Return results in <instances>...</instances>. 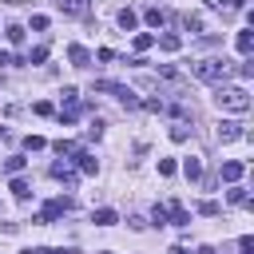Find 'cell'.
I'll use <instances>...</instances> for the list:
<instances>
[{
    "instance_id": "8992f818",
    "label": "cell",
    "mask_w": 254,
    "mask_h": 254,
    "mask_svg": "<svg viewBox=\"0 0 254 254\" xmlns=\"http://www.w3.org/2000/svg\"><path fill=\"white\" fill-rule=\"evenodd\" d=\"M56 183H64V187H75V171L67 167V163H52V171H48Z\"/></svg>"
},
{
    "instance_id": "cb8c5ba5",
    "label": "cell",
    "mask_w": 254,
    "mask_h": 254,
    "mask_svg": "<svg viewBox=\"0 0 254 254\" xmlns=\"http://www.w3.org/2000/svg\"><path fill=\"white\" fill-rule=\"evenodd\" d=\"M151 44H155V36H151V32H139V36H135V52H147Z\"/></svg>"
},
{
    "instance_id": "8fae6325",
    "label": "cell",
    "mask_w": 254,
    "mask_h": 254,
    "mask_svg": "<svg viewBox=\"0 0 254 254\" xmlns=\"http://www.w3.org/2000/svg\"><path fill=\"white\" fill-rule=\"evenodd\" d=\"M242 171H246V167H242V163H234V159H230V163H222V179H226V183H238V179H242Z\"/></svg>"
},
{
    "instance_id": "4dcf8cb0",
    "label": "cell",
    "mask_w": 254,
    "mask_h": 254,
    "mask_svg": "<svg viewBox=\"0 0 254 254\" xmlns=\"http://www.w3.org/2000/svg\"><path fill=\"white\" fill-rule=\"evenodd\" d=\"M151 222H159V226H163V222H171V218H167V206H159V202H155V210H151Z\"/></svg>"
},
{
    "instance_id": "f1b7e54d",
    "label": "cell",
    "mask_w": 254,
    "mask_h": 254,
    "mask_svg": "<svg viewBox=\"0 0 254 254\" xmlns=\"http://www.w3.org/2000/svg\"><path fill=\"white\" fill-rule=\"evenodd\" d=\"M214 8H218V12H238L242 0H214Z\"/></svg>"
},
{
    "instance_id": "1f68e13d",
    "label": "cell",
    "mask_w": 254,
    "mask_h": 254,
    "mask_svg": "<svg viewBox=\"0 0 254 254\" xmlns=\"http://www.w3.org/2000/svg\"><path fill=\"white\" fill-rule=\"evenodd\" d=\"M198 214H218V202H214V198H206V202H198Z\"/></svg>"
},
{
    "instance_id": "9c48e42d",
    "label": "cell",
    "mask_w": 254,
    "mask_h": 254,
    "mask_svg": "<svg viewBox=\"0 0 254 254\" xmlns=\"http://www.w3.org/2000/svg\"><path fill=\"white\" fill-rule=\"evenodd\" d=\"M167 218H171L175 226H187V222H190V214H187L183 202H171V206H167Z\"/></svg>"
},
{
    "instance_id": "d6a6232c",
    "label": "cell",
    "mask_w": 254,
    "mask_h": 254,
    "mask_svg": "<svg viewBox=\"0 0 254 254\" xmlns=\"http://www.w3.org/2000/svg\"><path fill=\"white\" fill-rule=\"evenodd\" d=\"M32 111H36V115H52V103H48V99H40V103H36Z\"/></svg>"
},
{
    "instance_id": "2e32d148",
    "label": "cell",
    "mask_w": 254,
    "mask_h": 254,
    "mask_svg": "<svg viewBox=\"0 0 254 254\" xmlns=\"http://www.w3.org/2000/svg\"><path fill=\"white\" fill-rule=\"evenodd\" d=\"M183 28L187 32H202V16L198 12H183Z\"/></svg>"
},
{
    "instance_id": "e575fe53",
    "label": "cell",
    "mask_w": 254,
    "mask_h": 254,
    "mask_svg": "<svg viewBox=\"0 0 254 254\" xmlns=\"http://www.w3.org/2000/svg\"><path fill=\"white\" fill-rule=\"evenodd\" d=\"M24 254H52V250H44V246H40V250H24Z\"/></svg>"
},
{
    "instance_id": "6da1fadb",
    "label": "cell",
    "mask_w": 254,
    "mask_h": 254,
    "mask_svg": "<svg viewBox=\"0 0 254 254\" xmlns=\"http://www.w3.org/2000/svg\"><path fill=\"white\" fill-rule=\"evenodd\" d=\"M214 103H218L222 111H230V115H246V111H250V91H246V87H226V83H218V87H214Z\"/></svg>"
},
{
    "instance_id": "5bb4252c",
    "label": "cell",
    "mask_w": 254,
    "mask_h": 254,
    "mask_svg": "<svg viewBox=\"0 0 254 254\" xmlns=\"http://www.w3.org/2000/svg\"><path fill=\"white\" fill-rule=\"evenodd\" d=\"M143 16H147V24H151V28H163V24H167V12H163V8H147Z\"/></svg>"
},
{
    "instance_id": "5b68a950",
    "label": "cell",
    "mask_w": 254,
    "mask_h": 254,
    "mask_svg": "<svg viewBox=\"0 0 254 254\" xmlns=\"http://www.w3.org/2000/svg\"><path fill=\"white\" fill-rule=\"evenodd\" d=\"M234 139H246V127L234 123V119H222L218 123V143H234Z\"/></svg>"
},
{
    "instance_id": "277c9868",
    "label": "cell",
    "mask_w": 254,
    "mask_h": 254,
    "mask_svg": "<svg viewBox=\"0 0 254 254\" xmlns=\"http://www.w3.org/2000/svg\"><path fill=\"white\" fill-rule=\"evenodd\" d=\"M67 210H71V198H52V202L40 210V218H36V222H56V218H60V214H67Z\"/></svg>"
},
{
    "instance_id": "d6986e66",
    "label": "cell",
    "mask_w": 254,
    "mask_h": 254,
    "mask_svg": "<svg viewBox=\"0 0 254 254\" xmlns=\"http://www.w3.org/2000/svg\"><path fill=\"white\" fill-rule=\"evenodd\" d=\"M4 32H8V44H12V48H20V44H24V28H20V24H8Z\"/></svg>"
},
{
    "instance_id": "7c38bea8",
    "label": "cell",
    "mask_w": 254,
    "mask_h": 254,
    "mask_svg": "<svg viewBox=\"0 0 254 254\" xmlns=\"http://www.w3.org/2000/svg\"><path fill=\"white\" fill-rule=\"evenodd\" d=\"M234 48H238L242 56H250V52H254V36H250V32H238V36H234Z\"/></svg>"
},
{
    "instance_id": "603a6c76",
    "label": "cell",
    "mask_w": 254,
    "mask_h": 254,
    "mask_svg": "<svg viewBox=\"0 0 254 254\" xmlns=\"http://www.w3.org/2000/svg\"><path fill=\"white\" fill-rule=\"evenodd\" d=\"M52 147H56V155H60V159H64V155H75V143H71V139H56Z\"/></svg>"
},
{
    "instance_id": "f546056e",
    "label": "cell",
    "mask_w": 254,
    "mask_h": 254,
    "mask_svg": "<svg viewBox=\"0 0 254 254\" xmlns=\"http://www.w3.org/2000/svg\"><path fill=\"white\" fill-rule=\"evenodd\" d=\"M24 147H28V151H44V147H48V143H44V139H40V135H28V139H24Z\"/></svg>"
},
{
    "instance_id": "7402d4cb",
    "label": "cell",
    "mask_w": 254,
    "mask_h": 254,
    "mask_svg": "<svg viewBox=\"0 0 254 254\" xmlns=\"http://www.w3.org/2000/svg\"><path fill=\"white\" fill-rule=\"evenodd\" d=\"M171 139H175V143H187V139H190V127H187V123H175V127H171Z\"/></svg>"
},
{
    "instance_id": "ffe728a7",
    "label": "cell",
    "mask_w": 254,
    "mask_h": 254,
    "mask_svg": "<svg viewBox=\"0 0 254 254\" xmlns=\"http://www.w3.org/2000/svg\"><path fill=\"white\" fill-rule=\"evenodd\" d=\"M79 111H83V107H79L75 99H67V107L60 111V119H64V123H71V119H79Z\"/></svg>"
},
{
    "instance_id": "8d00e7d4",
    "label": "cell",
    "mask_w": 254,
    "mask_h": 254,
    "mask_svg": "<svg viewBox=\"0 0 254 254\" xmlns=\"http://www.w3.org/2000/svg\"><path fill=\"white\" fill-rule=\"evenodd\" d=\"M52 254H56V250H52Z\"/></svg>"
},
{
    "instance_id": "83f0119b",
    "label": "cell",
    "mask_w": 254,
    "mask_h": 254,
    "mask_svg": "<svg viewBox=\"0 0 254 254\" xmlns=\"http://www.w3.org/2000/svg\"><path fill=\"white\" fill-rule=\"evenodd\" d=\"M175 171H179V167H175V159H159V175H163V179H171Z\"/></svg>"
},
{
    "instance_id": "44dd1931",
    "label": "cell",
    "mask_w": 254,
    "mask_h": 254,
    "mask_svg": "<svg viewBox=\"0 0 254 254\" xmlns=\"http://www.w3.org/2000/svg\"><path fill=\"white\" fill-rule=\"evenodd\" d=\"M183 175H187V179H198V175H202V163H198V159L190 155V159L183 163Z\"/></svg>"
},
{
    "instance_id": "7a4b0ae2",
    "label": "cell",
    "mask_w": 254,
    "mask_h": 254,
    "mask_svg": "<svg viewBox=\"0 0 254 254\" xmlns=\"http://www.w3.org/2000/svg\"><path fill=\"white\" fill-rule=\"evenodd\" d=\"M190 71H194V79H202V83H222V79L230 75V64H226V60H194Z\"/></svg>"
},
{
    "instance_id": "52a82bcc",
    "label": "cell",
    "mask_w": 254,
    "mask_h": 254,
    "mask_svg": "<svg viewBox=\"0 0 254 254\" xmlns=\"http://www.w3.org/2000/svg\"><path fill=\"white\" fill-rule=\"evenodd\" d=\"M67 60H71V67H87V64H91V52L79 48V44H71V48H67Z\"/></svg>"
},
{
    "instance_id": "30bf717a",
    "label": "cell",
    "mask_w": 254,
    "mask_h": 254,
    "mask_svg": "<svg viewBox=\"0 0 254 254\" xmlns=\"http://www.w3.org/2000/svg\"><path fill=\"white\" fill-rule=\"evenodd\" d=\"M60 4V12H67V16H87V0H56Z\"/></svg>"
},
{
    "instance_id": "ba28073f",
    "label": "cell",
    "mask_w": 254,
    "mask_h": 254,
    "mask_svg": "<svg viewBox=\"0 0 254 254\" xmlns=\"http://www.w3.org/2000/svg\"><path fill=\"white\" fill-rule=\"evenodd\" d=\"M75 167H79L83 175H95V171H99V163H95L87 151H79V147H75Z\"/></svg>"
},
{
    "instance_id": "d4e9b609",
    "label": "cell",
    "mask_w": 254,
    "mask_h": 254,
    "mask_svg": "<svg viewBox=\"0 0 254 254\" xmlns=\"http://www.w3.org/2000/svg\"><path fill=\"white\" fill-rule=\"evenodd\" d=\"M4 171H8V175H20V171H24V159H20V155L4 159Z\"/></svg>"
},
{
    "instance_id": "836d02e7",
    "label": "cell",
    "mask_w": 254,
    "mask_h": 254,
    "mask_svg": "<svg viewBox=\"0 0 254 254\" xmlns=\"http://www.w3.org/2000/svg\"><path fill=\"white\" fill-rule=\"evenodd\" d=\"M4 64H12V56H8V52H0V67H4Z\"/></svg>"
},
{
    "instance_id": "9a60e30c",
    "label": "cell",
    "mask_w": 254,
    "mask_h": 254,
    "mask_svg": "<svg viewBox=\"0 0 254 254\" xmlns=\"http://www.w3.org/2000/svg\"><path fill=\"white\" fill-rule=\"evenodd\" d=\"M135 24H139V16H135L131 8H123V12H119V28H123V32H135Z\"/></svg>"
},
{
    "instance_id": "e0dca14e",
    "label": "cell",
    "mask_w": 254,
    "mask_h": 254,
    "mask_svg": "<svg viewBox=\"0 0 254 254\" xmlns=\"http://www.w3.org/2000/svg\"><path fill=\"white\" fill-rule=\"evenodd\" d=\"M159 48H163V52H179V48H183V40H179L175 32H167V36H159Z\"/></svg>"
},
{
    "instance_id": "3957f363",
    "label": "cell",
    "mask_w": 254,
    "mask_h": 254,
    "mask_svg": "<svg viewBox=\"0 0 254 254\" xmlns=\"http://www.w3.org/2000/svg\"><path fill=\"white\" fill-rule=\"evenodd\" d=\"M91 91H103V95H115L123 107H139V95L127 87V83H115V79H95L91 83Z\"/></svg>"
},
{
    "instance_id": "4316f807",
    "label": "cell",
    "mask_w": 254,
    "mask_h": 254,
    "mask_svg": "<svg viewBox=\"0 0 254 254\" xmlns=\"http://www.w3.org/2000/svg\"><path fill=\"white\" fill-rule=\"evenodd\" d=\"M44 60H48V48H44V44H40V48H32V52H28V64H44Z\"/></svg>"
},
{
    "instance_id": "d590c367",
    "label": "cell",
    "mask_w": 254,
    "mask_h": 254,
    "mask_svg": "<svg viewBox=\"0 0 254 254\" xmlns=\"http://www.w3.org/2000/svg\"><path fill=\"white\" fill-rule=\"evenodd\" d=\"M198 254H214V250H210V246H202V250H198Z\"/></svg>"
},
{
    "instance_id": "484cf974",
    "label": "cell",
    "mask_w": 254,
    "mask_h": 254,
    "mask_svg": "<svg viewBox=\"0 0 254 254\" xmlns=\"http://www.w3.org/2000/svg\"><path fill=\"white\" fill-rule=\"evenodd\" d=\"M230 202H234V206H250V194H246L242 187H234V190H230Z\"/></svg>"
},
{
    "instance_id": "4fadbf2b",
    "label": "cell",
    "mask_w": 254,
    "mask_h": 254,
    "mask_svg": "<svg viewBox=\"0 0 254 254\" xmlns=\"http://www.w3.org/2000/svg\"><path fill=\"white\" fill-rule=\"evenodd\" d=\"M8 190H12V194H16V198H20V202H24V198H28V194H32V187H28V183H24V179H20V175H12V187H8Z\"/></svg>"
},
{
    "instance_id": "ac0fdd59",
    "label": "cell",
    "mask_w": 254,
    "mask_h": 254,
    "mask_svg": "<svg viewBox=\"0 0 254 254\" xmlns=\"http://www.w3.org/2000/svg\"><path fill=\"white\" fill-rule=\"evenodd\" d=\"M91 222H95V226H111V222H115V210H107V206H99V210L91 214Z\"/></svg>"
}]
</instances>
